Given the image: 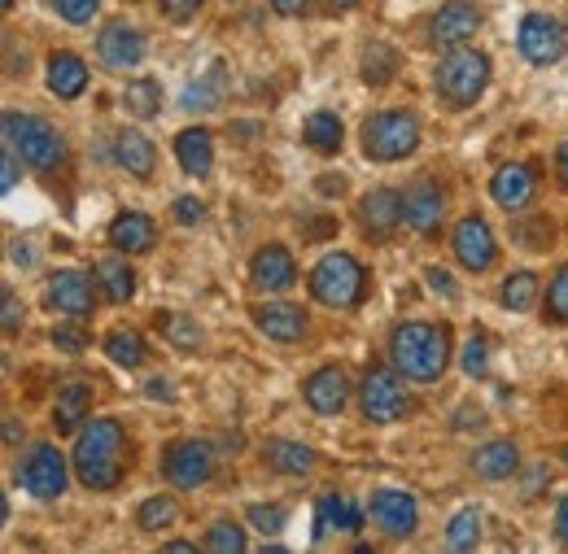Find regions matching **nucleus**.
I'll return each mask as SVG.
<instances>
[{
	"label": "nucleus",
	"mask_w": 568,
	"mask_h": 554,
	"mask_svg": "<svg viewBox=\"0 0 568 554\" xmlns=\"http://www.w3.org/2000/svg\"><path fill=\"white\" fill-rule=\"evenodd\" d=\"M74 472L88 489H114L123 481V423L92 419L74 441Z\"/></svg>",
	"instance_id": "obj_1"
},
{
	"label": "nucleus",
	"mask_w": 568,
	"mask_h": 554,
	"mask_svg": "<svg viewBox=\"0 0 568 554\" xmlns=\"http://www.w3.org/2000/svg\"><path fill=\"white\" fill-rule=\"evenodd\" d=\"M389 358L407 380H437L450 362V332L437 324H403L389 337Z\"/></svg>",
	"instance_id": "obj_2"
},
{
	"label": "nucleus",
	"mask_w": 568,
	"mask_h": 554,
	"mask_svg": "<svg viewBox=\"0 0 568 554\" xmlns=\"http://www.w3.org/2000/svg\"><path fill=\"white\" fill-rule=\"evenodd\" d=\"M4 144L36 171H58L67 162V140L58 136L53 123L36 119V114H18L9 110L4 114Z\"/></svg>",
	"instance_id": "obj_3"
},
{
	"label": "nucleus",
	"mask_w": 568,
	"mask_h": 554,
	"mask_svg": "<svg viewBox=\"0 0 568 554\" xmlns=\"http://www.w3.org/2000/svg\"><path fill=\"white\" fill-rule=\"evenodd\" d=\"M486 88H490V58L486 53L459 44V49H450L442 58V66H437V92H442L446 105L468 110V105L481 101Z\"/></svg>",
	"instance_id": "obj_4"
},
{
	"label": "nucleus",
	"mask_w": 568,
	"mask_h": 554,
	"mask_svg": "<svg viewBox=\"0 0 568 554\" xmlns=\"http://www.w3.org/2000/svg\"><path fill=\"white\" fill-rule=\"evenodd\" d=\"M420 144V119L407 110H381L363 123V153L372 162H403Z\"/></svg>",
	"instance_id": "obj_5"
},
{
	"label": "nucleus",
	"mask_w": 568,
	"mask_h": 554,
	"mask_svg": "<svg viewBox=\"0 0 568 554\" xmlns=\"http://www.w3.org/2000/svg\"><path fill=\"white\" fill-rule=\"evenodd\" d=\"M311 293H315V301H324L333 310H351L367 293V276H363V267L351 254H328L311 271Z\"/></svg>",
	"instance_id": "obj_6"
},
{
	"label": "nucleus",
	"mask_w": 568,
	"mask_h": 554,
	"mask_svg": "<svg viewBox=\"0 0 568 554\" xmlns=\"http://www.w3.org/2000/svg\"><path fill=\"white\" fill-rule=\"evenodd\" d=\"M363 419L367 423H398V419L412 411V398H407V389L398 384V376L394 371H385V367H372L367 376H363Z\"/></svg>",
	"instance_id": "obj_7"
},
{
	"label": "nucleus",
	"mask_w": 568,
	"mask_h": 554,
	"mask_svg": "<svg viewBox=\"0 0 568 554\" xmlns=\"http://www.w3.org/2000/svg\"><path fill=\"white\" fill-rule=\"evenodd\" d=\"M516 44H520L525 62H534V66H556L568 53V27L560 18H551V13H529V18L520 22Z\"/></svg>",
	"instance_id": "obj_8"
},
{
	"label": "nucleus",
	"mask_w": 568,
	"mask_h": 554,
	"mask_svg": "<svg viewBox=\"0 0 568 554\" xmlns=\"http://www.w3.org/2000/svg\"><path fill=\"white\" fill-rule=\"evenodd\" d=\"M18 481H22V489L31 497H40V502L58 497L67 489V459H62V450L49 445V441L31 445V454L18 463Z\"/></svg>",
	"instance_id": "obj_9"
},
{
	"label": "nucleus",
	"mask_w": 568,
	"mask_h": 554,
	"mask_svg": "<svg viewBox=\"0 0 568 554\" xmlns=\"http://www.w3.org/2000/svg\"><path fill=\"white\" fill-rule=\"evenodd\" d=\"M162 468L175 489H197L214 476V450L206 441H175V445H166Z\"/></svg>",
	"instance_id": "obj_10"
},
{
	"label": "nucleus",
	"mask_w": 568,
	"mask_h": 554,
	"mask_svg": "<svg viewBox=\"0 0 568 554\" xmlns=\"http://www.w3.org/2000/svg\"><path fill=\"white\" fill-rule=\"evenodd\" d=\"M477 27H481V9L473 0H446L428 22V40L442 49H459L464 40L477 35Z\"/></svg>",
	"instance_id": "obj_11"
},
{
	"label": "nucleus",
	"mask_w": 568,
	"mask_h": 554,
	"mask_svg": "<svg viewBox=\"0 0 568 554\" xmlns=\"http://www.w3.org/2000/svg\"><path fill=\"white\" fill-rule=\"evenodd\" d=\"M367 515H372V524H376L385 537H412V533H416V520H420V506H416V497L403 493V489H381V493L372 497Z\"/></svg>",
	"instance_id": "obj_12"
},
{
	"label": "nucleus",
	"mask_w": 568,
	"mask_h": 554,
	"mask_svg": "<svg viewBox=\"0 0 568 554\" xmlns=\"http://www.w3.org/2000/svg\"><path fill=\"white\" fill-rule=\"evenodd\" d=\"M455 258L468 267V271H490L498 258V245H495V232L486 218H464L455 227Z\"/></svg>",
	"instance_id": "obj_13"
},
{
	"label": "nucleus",
	"mask_w": 568,
	"mask_h": 554,
	"mask_svg": "<svg viewBox=\"0 0 568 554\" xmlns=\"http://www.w3.org/2000/svg\"><path fill=\"white\" fill-rule=\"evenodd\" d=\"M358 223L372 240H389L398 232V223H407L403 214V197L394 188H372L363 202H358Z\"/></svg>",
	"instance_id": "obj_14"
},
{
	"label": "nucleus",
	"mask_w": 568,
	"mask_h": 554,
	"mask_svg": "<svg viewBox=\"0 0 568 554\" xmlns=\"http://www.w3.org/2000/svg\"><path fill=\"white\" fill-rule=\"evenodd\" d=\"M97 53H101V62L114 70H132L144 62V35L141 27H132V22H110L105 31H101V40H97Z\"/></svg>",
	"instance_id": "obj_15"
},
{
	"label": "nucleus",
	"mask_w": 568,
	"mask_h": 554,
	"mask_svg": "<svg viewBox=\"0 0 568 554\" xmlns=\"http://www.w3.org/2000/svg\"><path fill=\"white\" fill-rule=\"evenodd\" d=\"M403 214H407V227L420 232V236H433L442 227V214H446V197L433 179H416L407 202H403Z\"/></svg>",
	"instance_id": "obj_16"
},
{
	"label": "nucleus",
	"mask_w": 568,
	"mask_h": 554,
	"mask_svg": "<svg viewBox=\"0 0 568 554\" xmlns=\"http://www.w3.org/2000/svg\"><path fill=\"white\" fill-rule=\"evenodd\" d=\"M490 193L503 209H525L538 193V171L529 162H511V166H498V175L490 179Z\"/></svg>",
	"instance_id": "obj_17"
},
{
	"label": "nucleus",
	"mask_w": 568,
	"mask_h": 554,
	"mask_svg": "<svg viewBox=\"0 0 568 554\" xmlns=\"http://www.w3.org/2000/svg\"><path fill=\"white\" fill-rule=\"evenodd\" d=\"M92 301H97L92 276H83V271H58V276L49 279V306H58L62 315L88 319L92 315Z\"/></svg>",
	"instance_id": "obj_18"
},
{
	"label": "nucleus",
	"mask_w": 568,
	"mask_h": 554,
	"mask_svg": "<svg viewBox=\"0 0 568 554\" xmlns=\"http://www.w3.org/2000/svg\"><path fill=\"white\" fill-rule=\"evenodd\" d=\"M351 402V380L342 367H320L311 380H306V407L320 411V416H337L346 411Z\"/></svg>",
	"instance_id": "obj_19"
},
{
	"label": "nucleus",
	"mask_w": 568,
	"mask_h": 554,
	"mask_svg": "<svg viewBox=\"0 0 568 554\" xmlns=\"http://www.w3.org/2000/svg\"><path fill=\"white\" fill-rule=\"evenodd\" d=\"M250 276H254V284H258L263 293H288V288L297 284L293 254H288L284 245H267V249H258V254H254Z\"/></svg>",
	"instance_id": "obj_20"
},
{
	"label": "nucleus",
	"mask_w": 568,
	"mask_h": 554,
	"mask_svg": "<svg viewBox=\"0 0 568 554\" xmlns=\"http://www.w3.org/2000/svg\"><path fill=\"white\" fill-rule=\"evenodd\" d=\"M153 236H158V227H153V218L141 214V209H123L110 223V245L123 249V254H149L153 249Z\"/></svg>",
	"instance_id": "obj_21"
},
{
	"label": "nucleus",
	"mask_w": 568,
	"mask_h": 554,
	"mask_svg": "<svg viewBox=\"0 0 568 554\" xmlns=\"http://www.w3.org/2000/svg\"><path fill=\"white\" fill-rule=\"evenodd\" d=\"M254 324H258L263 337L284 341V346L306 337V315H302L297 306H258V310H254Z\"/></svg>",
	"instance_id": "obj_22"
},
{
	"label": "nucleus",
	"mask_w": 568,
	"mask_h": 554,
	"mask_svg": "<svg viewBox=\"0 0 568 554\" xmlns=\"http://www.w3.org/2000/svg\"><path fill=\"white\" fill-rule=\"evenodd\" d=\"M223 92H227V70H223V62H214L202 79H193V83L184 88L180 105H184L189 114H211V110L223 105Z\"/></svg>",
	"instance_id": "obj_23"
},
{
	"label": "nucleus",
	"mask_w": 568,
	"mask_h": 554,
	"mask_svg": "<svg viewBox=\"0 0 568 554\" xmlns=\"http://www.w3.org/2000/svg\"><path fill=\"white\" fill-rule=\"evenodd\" d=\"M175 157H180V166L189 171V175H197V179H206L214 166V140L211 132H202V127H189V132H180L175 136Z\"/></svg>",
	"instance_id": "obj_24"
},
{
	"label": "nucleus",
	"mask_w": 568,
	"mask_h": 554,
	"mask_svg": "<svg viewBox=\"0 0 568 554\" xmlns=\"http://www.w3.org/2000/svg\"><path fill=\"white\" fill-rule=\"evenodd\" d=\"M516 468H520V450L511 441H490V445H481L473 454V472L481 481H507Z\"/></svg>",
	"instance_id": "obj_25"
},
{
	"label": "nucleus",
	"mask_w": 568,
	"mask_h": 554,
	"mask_svg": "<svg viewBox=\"0 0 568 554\" xmlns=\"http://www.w3.org/2000/svg\"><path fill=\"white\" fill-rule=\"evenodd\" d=\"M83 88H88V66L74 53H53L49 58V92L62 101H74Z\"/></svg>",
	"instance_id": "obj_26"
},
{
	"label": "nucleus",
	"mask_w": 568,
	"mask_h": 554,
	"mask_svg": "<svg viewBox=\"0 0 568 554\" xmlns=\"http://www.w3.org/2000/svg\"><path fill=\"white\" fill-rule=\"evenodd\" d=\"M358 524H363V511H358L351 497H324L320 506H315V537H324V533H355Z\"/></svg>",
	"instance_id": "obj_27"
},
{
	"label": "nucleus",
	"mask_w": 568,
	"mask_h": 554,
	"mask_svg": "<svg viewBox=\"0 0 568 554\" xmlns=\"http://www.w3.org/2000/svg\"><path fill=\"white\" fill-rule=\"evenodd\" d=\"M88 411H92V384H83V380H74L67 384L62 393H58V432H79V423H88Z\"/></svg>",
	"instance_id": "obj_28"
},
{
	"label": "nucleus",
	"mask_w": 568,
	"mask_h": 554,
	"mask_svg": "<svg viewBox=\"0 0 568 554\" xmlns=\"http://www.w3.org/2000/svg\"><path fill=\"white\" fill-rule=\"evenodd\" d=\"M267 463L284 476H306L315 468V450H306L297 441H267Z\"/></svg>",
	"instance_id": "obj_29"
},
{
	"label": "nucleus",
	"mask_w": 568,
	"mask_h": 554,
	"mask_svg": "<svg viewBox=\"0 0 568 554\" xmlns=\"http://www.w3.org/2000/svg\"><path fill=\"white\" fill-rule=\"evenodd\" d=\"M119 166L136 179H153V144L141 132H123L119 136Z\"/></svg>",
	"instance_id": "obj_30"
},
{
	"label": "nucleus",
	"mask_w": 568,
	"mask_h": 554,
	"mask_svg": "<svg viewBox=\"0 0 568 554\" xmlns=\"http://www.w3.org/2000/svg\"><path fill=\"white\" fill-rule=\"evenodd\" d=\"M123 110L132 114V119H153L158 110H162V88H158V79H132L128 88H123Z\"/></svg>",
	"instance_id": "obj_31"
},
{
	"label": "nucleus",
	"mask_w": 568,
	"mask_h": 554,
	"mask_svg": "<svg viewBox=\"0 0 568 554\" xmlns=\"http://www.w3.org/2000/svg\"><path fill=\"white\" fill-rule=\"evenodd\" d=\"M342 119L333 114V110H315L311 119H306V144L315 148V153H337L342 148Z\"/></svg>",
	"instance_id": "obj_32"
},
{
	"label": "nucleus",
	"mask_w": 568,
	"mask_h": 554,
	"mask_svg": "<svg viewBox=\"0 0 568 554\" xmlns=\"http://www.w3.org/2000/svg\"><path fill=\"white\" fill-rule=\"evenodd\" d=\"M97 279H101L110 301H132V293H136V276H132V267L123 258H101L97 263Z\"/></svg>",
	"instance_id": "obj_33"
},
{
	"label": "nucleus",
	"mask_w": 568,
	"mask_h": 554,
	"mask_svg": "<svg viewBox=\"0 0 568 554\" xmlns=\"http://www.w3.org/2000/svg\"><path fill=\"white\" fill-rule=\"evenodd\" d=\"M481 524H486V515H481L477 506L455 511V520H450V529H446V546H450V551H473V546L481 542Z\"/></svg>",
	"instance_id": "obj_34"
},
{
	"label": "nucleus",
	"mask_w": 568,
	"mask_h": 554,
	"mask_svg": "<svg viewBox=\"0 0 568 554\" xmlns=\"http://www.w3.org/2000/svg\"><path fill=\"white\" fill-rule=\"evenodd\" d=\"M105 353H110L119 367H128V371H136L144 358H149L144 337L141 332H132V328H128V332H110V337H105Z\"/></svg>",
	"instance_id": "obj_35"
},
{
	"label": "nucleus",
	"mask_w": 568,
	"mask_h": 554,
	"mask_svg": "<svg viewBox=\"0 0 568 554\" xmlns=\"http://www.w3.org/2000/svg\"><path fill=\"white\" fill-rule=\"evenodd\" d=\"M175 515H180L175 497L158 493V497H149V502H141V511H136V524H141L144 533H162V529H171V524H175Z\"/></svg>",
	"instance_id": "obj_36"
},
{
	"label": "nucleus",
	"mask_w": 568,
	"mask_h": 554,
	"mask_svg": "<svg viewBox=\"0 0 568 554\" xmlns=\"http://www.w3.org/2000/svg\"><path fill=\"white\" fill-rule=\"evenodd\" d=\"M538 301V276L534 271H516L503 279V306L507 310H534Z\"/></svg>",
	"instance_id": "obj_37"
},
{
	"label": "nucleus",
	"mask_w": 568,
	"mask_h": 554,
	"mask_svg": "<svg viewBox=\"0 0 568 554\" xmlns=\"http://www.w3.org/2000/svg\"><path fill=\"white\" fill-rule=\"evenodd\" d=\"M394 70H398V53H394L389 44L372 40V44H367V53H363V79L381 88V83H389V74H394Z\"/></svg>",
	"instance_id": "obj_38"
},
{
	"label": "nucleus",
	"mask_w": 568,
	"mask_h": 554,
	"mask_svg": "<svg viewBox=\"0 0 568 554\" xmlns=\"http://www.w3.org/2000/svg\"><path fill=\"white\" fill-rule=\"evenodd\" d=\"M547 319L551 324H568V263L556 271L551 288H547Z\"/></svg>",
	"instance_id": "obj_39"
},
{
	"label": "nucleus",
	"mask_w": 568,
	"mask_h": 554,
	"mask_svg": "<svg viewBox=\"0 0 568 554\" xmlns=\"http://www.w3.org/2000/svg\"><path fill=\"white\" fill-rule=\"evenodd\" d=\"M206 546L219 554H241L245 551V533L236 529V524H227V520H219L211 529V537H206Z\"/></svg>",
	"instance_id": "obj_40"
},
{
	"label": "nucleus",
	"mask_w": 568,
	"mask_h": 554,
	"mask_svg": "<svg viewBox=\"0 0 568 554\" xmlns=\"http://www.w3.org/2000/svg\"><path fill=\"white\" fill-rule=\"evenodd\" d=\"M250 524L258 533H281L288 524V515H284V506H250Z\"/></svg>",
	"instance_id": "obj_41"
},
{
	"label": "nucleus",
	"mask_w": 568,
	"mask_h": 554,
	"mask_svg": "<svg viewBox=\"0 0 568 554\" xmlns=\"http://www.w3.org/2000/svg\"><path fill=\"white\" fill-rule=\"evenodd\" d=\"M58 4V13L74 22V27H83V22H92L97 18V9H101V0H53Z\"/></svg>",
	"instance_id": "obj_42"
},
{
	"label": "nucleus",
	"mask_w": 568,
	"mask_h": 554,
	"mask_svg": "<svg viewBox=\"0 0 568 554\" xmlns=\"http://www.w3.org/2000/svg\"><path fill=\"white\" fill-rule=\"evenodd\" d=\"M166 337H171L175 346H197V341H202V328L189 324L184 315H171V319H166Z\"/></svg>",
	"instance_id": "obj_43"
},
{
	"label": "nucleus",
	"mask_w": 568,
	"mask_h": 554,
	"mask_svg": "<svg viewBox=\"0 0 568 554\" xmlns=\"http://www.w3.org/2000/svg\"><path fill=\"white\" fill-rule=\"evenodd\" d=\"M486 367H490V346L481 337H473L468 349H464V371L468 376H486Z\"/></svg>",
	"instance_id": "obj_44"
},
{
	"label": "nucleus",
	"mask_w": 568,
	"mask_h": 554,
	"mask_svg": "<svg viewBox=\"0 0 568 554\" xmlns=\"http://www.w3.org/2000/svg\"><path fill=\"white\" fill-rule=\"evenodd\" d=\"M171 214H175V223H180V227H197V223L206 218V206H202L197 197H180V202L171 206Z\"/></svg>",
	"instance_id": "obj_45"
},
{
	"label": "nucleus",
	"mask_w": 568,
	"mask_h": 554,
	"mask_svg": "<svg viewBox=\"0 0 568 554\" xmlns=\"http://www.w3.org/2000/svg\"><path fill=\"white\" fill-rule=\"evenodd\" d=\"M162 4V13L171 18V22H189V18H197V9H202V0H158Z\"/></svg>",
	"instance_id": "obj_46"
},
{
	"label": "nucleus",
	"mask_w": 568,
	"mask_h": 554,
	"mask_svg": "<svg viewBox=\"0 0 568 554\" xmlns=\"http://www.w3.org/2000/svg\"><path fill=\"white\" fill-rule=\"evenodd\" d=\"M53 346H58V349H71V353H79V349L88 346V341H83V332H71V328H58V332H53Z\"/></svg>",
	"instance_id": "obj_47"
},
{
	"label": "nucleus",
	"mask_w": 568,
	"mask_h": 554,
	"mask_svg": "<svg viewBox=\"0 0 568 554\" xmlns=\"http://www.w3.org/2000/svg\"><path fill=\"white\" fill-rule=\"evenodd\" d=\"M0 175H4V179H0V188L9 193V188L18 184V153H13V148H4V166H0Z\"/></svg>",
	"instance_id": "obj_48"
},
{
	"label": "nucleus",
	"mask_w": 568,
	"mask_h": 554,
	"mask_svg": "<svg viewBox=\"0 0 568 554\" xmlns=\"http://www.w3.org/2000/svg\"><path fill=\"white\" fill-rule=\"evenodd\" d=\"M18 324H22V310H18V297L4 288V332H18Z\"/></svg>",
	"instance_id": "obj_49"
},
{
	"label": "nucleus",
	"mask_w": 568,
	"mask_h": 554,
	"mask_svg": "<svg viewBox=\"0 0 568 554\" xmlns=\"http://www.w3.org/2000/svg\"><path fill=\"white\" fill-rule=\"evenodd\" d=\"M315 0H272V9L276 13H284V18H297V13H306Z\"/></svg>",
	"instance_id": "obj_50"
},
{
	"label": "nucleus",
	"mask_w": 568,
	"mask_h": 554,
	"mask_svg": "<svg viewBox=\"0 0 568 554\" xmlns=\"http://www.w3.org/2000/svg\"><path fill=\"white\" fill-rule=\"evenodd\" d=\"M428 284H433V293H442V297H455V279L446 276V271H428Z\"/></svg>",
	"instance_id": "obj_51"
},
{
	"label": "nucleus",
	"mask_w": 568,
	"mask_h": 554,
	"mask_svg": "<svg viewBox=\"0 0 568 554\" xmlns=\"http://www.w3.org/2000/svg\"><path fill=\"white\" fill-rule=\"evenodd\" d=\"M320 193H324V197H333V193L342 197V193H346V179H342V175H320Z\"/></svg>",
	"instance_id": "obj_52"
},
{
	"label": "nucleus",
	"mask_w": 568,
	"mask_h": 554,
	"mask_svg": "<svg viewBox=\"0 0 568 554\" xmlns=\"http://www.w3.org/2000/svg\"><path fill=\"white\" fill-rule=\"evenodd\" d=\"M556 537L568 546V493L560 497V506H556Z\"/></svg>",
	"instance_id": "obj_53"
},
{
	"label": "nucleus",
	"mask_w": 568,
	"mask_h": 554,
	"mask_svg": "<svg viewBox=\"0 0 568 554\" xmlns=\"http://www.w3.org/2000/svg\"><path fill=\"white\" fill-rule=\"evenodd\" d=\"M144 393H149V398H166V402H171V398H175V393H171V384H166V380H149V384H144Z\"/></svg>",
	"instance_id": "obj_54"
},
{
	"label": "nucleus",
	"mask_w": 568,
	"mask_h": 554,
	"mask_svg": "<svg viewBox=\"0 0 568 554\" xmlns=\"http://www.w3.org/2000/svg\"><path fill=\"white\" fill-rule=\"evenodd\" d=\"M556 166H560V184L568 188V140L560 144V153H556Z\"/></svg>",
	"instance_id": "obj_55"
},
{
	"label": "nucleus",
	"mask_w": 568,
	"mask_h": 554,
	"mask_svg": "<svg viewBox=\"0 0 568 554\" xmlns=\"http://www.w3.org/2000/svg\"><path fill=\"white\" fill-rule=\"evenodd\" d=\"M166 551H175V554H193L197 546L193 542H166Z\"/></svg>",
	"instance_id": "obj_56"
},
{
	"label": "nucleus",
	"mask_w": 568,
	"mask_h": 554,
	"mask_svg": "<svg viewBox=\"0 0 568 554\" xmlns=\"http://www.w3.org/2000/svg\"><path fill=\"white\" fill-rule=\"evenodd\" d=\"M358 0H328V9H333V13H346V9H355Z\"/></svg>",
	"instance_id": "obj_57"
},
{
	"label": "nucleus",
	"mask_w": 568,
	"mask_h": 554,
	"mask_svg": "<svg viewBox=\"0 0 568 554\" xmlns=\"http://www.w3.org/2000/svg\"><path fill=\"white\" fill-rule=\"evenodd\" d=\"M4 9H13V0H4Z\"/></svg>",
	"instance_id": "obj_58"
},
{
	"label": "nucleus",
	"mask_w": 568,
	"mask_h": 554,
	"mask_svg": "<svg viewBox=\"0 0 568 554\" xmlns=\"http://www.w3.org/2000/svg\"><path fill=\"white\" fill-rule=\"evenodd\" d=\"M565 463H568V450H565Z\"/></svg>",
	"instance_id": "obj_59"
}]
</instances>
